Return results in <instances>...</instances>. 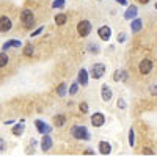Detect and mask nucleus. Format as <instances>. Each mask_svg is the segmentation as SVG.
<instances>
[{"label": "nucleus", "mask_w": 157, "mask_h": 157, "mask_svg": "<svg viewBox=\"0 0 157 157\" xmlns=\"http://www.w3.org/2000/svg\"><path fill=\"white\" fill-rule=\"evenodd\" d=\"M71 134L77 140H88L90 138V132L86 130L85 126H74L72 130H71Z\"/></svg>", "instance_id": "1"}, {"label": "nucleus", "mask_w": 157, "mask_h": 157, "mask_svg": "<svg viewBox=\"0 0 157 157\" xmlns=\"http://www.w3.org/2000/svg\"><path fill=\"white\" fill-rule=\"evenodd\" d=\"M35 124H36V129H38V132H39V134L46 135V134H49V132H50V127H49L46 123H43V121H36Z\"/></svg>", "instance_id": "10"}, {"label": "nucleus", "mask_w": 157, "mask_h": 157, "mask_svg": "<svg viewBox=\"0 0 157 157\" xmlns=\"http://www.w3.org/2000/svg\"><path fill=\"white\" fill-rule=\"evenodd\" d=\"M24 55H27V57L33 55V46H32V44H27V46H25V49H24Z\"/></svg>", "instance_id": "23"}, {"label": "nucleus", "mask_w": 157, "mask_h": 157, "mask_svg": "<svg viewBox=\"0 0 157 157\" xmlns=\"http://www.w3.org/2000/svg\"><path fill=\"white\" fill-rule=\"evenodd\" d=\"M143 154H148V155H152L154 152H152V151H151L149 148H145V149H143Z\"/></svg>", "instance_id": "29"}, {"label": "nucleus", "mask_w": 157, "mask_h": 157, "mask_svg": "<svg viewBox=\"0 0 157 157\" xmlns=\"http://www.w3.org/2000/svg\"><path fill=\"white\" fill-rule=\"evenodd\" d=\"M151 93H152V94H157V86H154V90L151 91Z\"/></svg>", "instance_id": "35"}, {"label": "nucleus", "mask_w": 157, "mask_h": 157, "mask_svg": "<svg viewBox=\"0 0 157 157\" xmlns=\"http://www.w3.org/2000/svg\"><path fill=\"white\" fill-rule=\"evenodd\" d=\"M104 74H105V66H104L102 63H96V64H93V68H91V77L101 78Z\"/></svg>", "instance_id": "4"}, {"label": "nucleus", "mask_w": 157, "mask_h": 157, "mask_svg": "<svg viewBox=\"0 0 157 157\" xmlns=\"http://www.w3.org/2000/svg\"><path fill=\"white\" fill-rule=\"evenodd\" d=\"M155 10H157V3H155Z\"/></svg>", "instance_id": "37"}, {"label": "nucleus", "mask_w": 157, "mask_h": 157, "mask_svg": "<svg viewBox=\"0 0 157 157\" xmlns=\"http://www.w3.org/2000/svg\"><path fill=\"white\" fill-rule=\"evenodd\" d=\"M129 145H130V146L135 145V134H134V129L129 130Z\"/></svg>", "instance_id": "22"}, {"label": "nucleus", "mask_w": 157, "mask_h": 157, "mask_svg": "<svg viewBox=\"0 0 157 157\" xmlns=\"http://www.w3.org/2000/svg\"><path fill=\"white\" fill-rule=\"evenodd\" d=\"M22 132H24V126L22 124H17V126L13 127V134H14V135H21Z\"/></svg>", "instance_id": "21"}, {"label": "nucleus", "mask_w": 157, "mask_h": 157, "mask_svg": "<svg viewBox=\"0 0 157 157\" xmlns=\"http://www.w3.org/2000/svg\"><path fill=\"white\" fill-rule=\"evenodd\" d=\"M90 49H91V52H94V54H98V52H99L98 46H90Z\"/></svg>", "instance_id": "30"}, {"label": "nucleus", "mask_w": 157, "mask_h": 157, "mask_svg": "<svg viewBox=\"0 0 157 157\" xmlns=\"http://www.w3.org/2000/svg\"><path fill=\"white\" fill-rule=\"evenodd\" d=\"M10 47H21V41H16V39H13V41H10V43H6V44H3V50H8Z\"/></svg>", "instance_id": "17"}, {"label": "nucleus", "mask_w": 157, "mask_h": 157, "mask_svg": "<svg viewBox=\"0 0 157 157\" xmlns=\"http://www.w3.org/2000/svg\"><path fill=\"white\" fill-rule=\"evenodd\" d=\"M54 123H55L57 127H61V126H64V123H66V118H64L63 115H58V116L54 118Z\"/></svg>", "instance_id": "16"}, {"label": "nucleus", "mask_w": 157, "mask_h": 157, "mask_svg": "<svg viewBox=\"0 0 157 157\" xmlns=\"http://www.w3.org/2000/svg\"><path fill=\"white\" fill-rule=\"evenodd\" d=\"M138 69H140V72H141L143 75H145V74H149V72H151V69H152V61H151V60H148V58L141 60Z\"/></svg>", "instance_id": "6"}, {"label": "nucleus", "mask_w": 157, "mask_h": 157, "mask_svg": "<svg viewBox=\"0 0 157 157\" xmlns=\"http://www.w3.org/2000/svg\"><path fill=\"white\" fill-rule=\"evenodd\" d=\"M0 24H2V27H0V30H2L3 33L11 30V21H10V17L2 16V17H0Z\"/></svg>", "instance_id": "9"}, {"label": "nucleus", "mask_w": 157, "mask_h": 157, "mask_svg": "<svg viewBox=\"0 0 157 157\" xmlns=\"http://www.w3.org/2000/svg\"><path fill=\"white\" fill-rule=\"evenodd\" d=\"M123 41H126V35L120 33V35H118V43H123Z\"/></svg>", "instance_id": "28"}, {"label": "nucleus", "mask_w": 157, "mask_h": 157, "mask_svg": "<svg viewBox=\"0 0 157 157\" xmlns=\"http://www.w3.org/2000/svg\"><path fill=\"white\" fill-rule=\"evenodd\" d=\"M126 75H127V72L124 71V69H118V71H115L113 72V80L115 82H120V80H126Z\"/></svg>", "instance_id": "13"}, {"label": "nucleus", "mask_w": 157, "mask_h": 157, "mask_svg": "<svg viewBox=\"0 0 157 157\" xmlns=\"http://www.w3.org/2000/svg\"><path fill=\"white\" fill-rule=\"evenodd\" d=\"M138 2H140V3H148L149 0H138Z\"/></svg>", "instance_id": "36"}, {"label": "nucleus", "mask_w": 157, "mask_h": 157, "mask_svg": "<svg viewBox=\"0 0 157 157\" xmlns=\"http://www.w3.org/2000/svg\"><path fill=\"white\" fill-rule=\"evenodd\" d=\"M99 151H101V154H104V155L110 154V152H112L110 143H107V141H101V143H99Z\"/></svg>", "instance_id": "12"}, {"label": "nucleus", "mask_w": 157, "mask_h": 157, "mask_svg": "<svg viewBox=\"0 0 157 157\" xmlns=\"http://www.w3.org/2000/svg\"><path fill=\"white\" fill-rule=\"evenodd\" d=\"M91 32V22L90 21H80L77 24V33L80 36H88Z\"/></svg>", "instance_id": "3"}, {"label": "nucleus", "mask_w": 157, "mask_h": 157, "mask_svg": "<svg viewBox=\"0 0 157 157\" xmlns=\"http://www.w3.org/2000/svg\"><path fill=\"white\" fill-rule=\"evenodd\" d=\"M57 94H58V96H64V94H66V83H60V85H58Z\"/></svg>", "instance_id": "20"}, {"label": "nucleus", "mask_w": 157, "mask_h": 157, "mask_svg": "<svg viewBox=\"0 0 157 157\" xmlns=\"http://www.w3.org/2000/svg\"><path fill=\"white\" fill-rule=\"evenodd\" d=\"M98 35H99L101 39H104V41H109V38L112 36V30H110V27L104 25V27H101V29L98 30Z\"/></svg>", "instance_id": "7"}, {"label": "nucleus", "mask_w": 157, "mask_h": 157, "mask_svg": "<svg viewBox=\"0 0 157 157\" xmlns=\"http://www.w3.org/2000/svg\"><path fill=\"white\" fill-rule=\"evenodd\" d=\"M116 2L120 3V5H126V3H127V0H116Z\"/></svg>", "instance_id": "33"}, {"label": "nucleus", "mask_w": 157, "mask_h": 157, "mask_svg": "<svg viewBox=\"0 0 157 157\" xmlns=\"http://www.w3.org/2000/svg\"><path fill=\"white\" fill-rule=\"evenodd\" d=\"M130 27H132V32H134V33L140 32V30H141V21H140V19H135V21L132 22V25H130Z\"/></svg>", "instance_id": "19"}, {"label": "nucleus", "mask_w": 157, "mask_h": 157, "mask_svg": "<svg viewBox=\"0 0 157 157\" xmlns=\"http://www.w3.org/2000/svg\"><path fill=\"white\" fill-rule=\"evenodd\" d=\"M66 21H68L66 14H57L55 16V24L57 25H64V24H66Z\"/></svg>", "instance_id": "18"}, {"label": "nucleus", "mask_w": 157, "mask_h": 157, "mask_svg": "<svg viewBox=\"0 0 157 157\" xmlns=\"http://www.w3.org/2000/svg\"><path fill=\"white\" fill-rule=\"evenodd\" d=\"M85 154H86V155H91V154H93V151H91V149H86Z\"/></svg>", "instance_id": "34"}, {"label": "nucleus", "mask_w": 157, "mask_h": 157, "mask_svg": "<svg viewBox=\"0 0 157 157\" xmlns=\"http://www.w3.org/2000/svg\"><path fill=\"white\" fill-rule=\"evenodd\" d=\"M77 86H78V83L71 85V90H69V93H71V94H75V93H77Z\"/></svg>", "instance_id": "27"}, {"label": "nucleus", "mask_w": 157, "mask_h": 157, "mask_svg": "<svg viewBox=\"0 0 157 157\" xmlns=\"http://www.w3.org/2000/svg\"><path fill=\"white\" fill-rule=\"evenodd\" d=\"M135 16H137V6H135V5H130V6L127 8V11H126L124 17H126V19H132V17H135Z\"/></svg>", "instance_id": "15"}, {"label": "nucleus", "mask_w": 157, "mask_h": 157, "mask_svg": "<svg viewBox=\"0 0 157 157\" xmlns=\"http://www.w3.org/2000/svg\"><path fill=\"white\" fill-rule=\"evenodd\" d=\"M8 63V57H6V54H5V52H2V55H0V66H5V64Z\"/></svg>", "instance_id": "24"}, {"label": "nucleus", "mask_w": 157, "mask_h": 157, "mask_svg": "<svg viewBox=\"0 0 157 157\" xmlns=\"http://www.w3.org/2000/svg\"><path fill=\"white\" fill-rule=\"evenodd\" d=\"M104 123H105V116H104L101 112L94 113L93 116H91V124H93L94 127H101L104 126Z\"/></svg>", "instance_id": "5"}, {"label": "nucleus", "mask_w": 157, "mask_h": 157, "mask_svg": "<svg viewBox=\"0 0 157 157\" xmlns=\"http://www.w3.org/2000/svg\"><path fill=\"white\" fill-rule=\"evenodd\" d=\"M78 109H80V112L82 113H88V104H80V105H78Z\"/></svg>", "instance_id": "26"}, {"label": "nucleus", "mask_w": 157, "mask_h": 157, "mask_svg": "<svg viewBox=\"0 0 157 157\" xmlns=\"http://www.w3.org/2000/svg\"><path fill=\"white\" fill-rule=\"evenodd\" d=\"M21 21H22V24L25 25V27H33V24H35L33 13L30 10H24L22 14H21Z\"/></svg>", "instance_id": "2"}, {"label": "nucleus", "mask_w": 157, "mask_h": 157, "mask_svg": "<svg viewBox=\"0 0 157 157\" xmlns=\"http://www.w3.org/2000/svg\"><path fill=\"white\" fill-rule=\"evenodd\" d=\"M78 83H82V85L88 83V74H86V69H83V68L78 71Z\"/></svg>", "instance_id": "14"}, {"label": "nucleus", "mask_w": 157, "mask_h": 157, "mask_svg": "<svg viewBox=\"0 0 157 157\" xmlns=\"http://www.w3.org/2000/svg\"><path fill=\"white\" fill-rule=\"evenodd\" d=\"M101 96H102V101H105V102L112 99V90H110L109 85H102V88H101Z\"/></svg>", "instance_id": "8"}, {"label": "nucleus", "mask_w": 157, "mask_h": 157, "mask_svg": "<svg viewBox=\"0 0 157 157\" xmlns=\"http://www.w3.org/2000/svg\"><path fill=\"white\" fill-rule=\"evenodd\" d=\"M64 6V0H55V2L54 3H52V8H63Z\"/></svg>", "instance_id": "25"}, {"label": "nucleus", "mask_w": 157, "mask_h": 157, "mask_svg": "<svg viewBox=\"0 0 157 157\" xmlns=\"http://www.w3.org/2000/svg\"><path fill=\"white\" fill-rule=\"evenodd\" d=\"M41 32H43V27H41V29H38L36 32H33V33H32V36H36V35H39Z\"/></svg>", "instance_id": "32"}, {"label": "nucleus", "mask_w": 157, "mask_h": 157, "mask_svg": "<svg viewBox=\"0 0 157 157\" xmlns=\"http://www.w3.org/2000/svg\"><path fill=\"white\" fill-rule=\"evenodd\" d=\"M52 148V138L49 137V134H46L43 137V141H41V149L43 151H49Z\"/></svg>", "instance_id": "11"}, {"label": "nucleus", "mask_w": 157, "mask_h": 157, "mask_svg": "<svg viewBox=\"0 0 157 157\" xmlns=\"http://www.w3.org/2000/svg\"><path fill=\"white\" fill-rule=\"evenodd\" d=\"M118 107H121V109H124V107H126V104H124V102H123V101L120 99V101H118Z\"/></svg>", "instance_id": "31"}]
</instances>
